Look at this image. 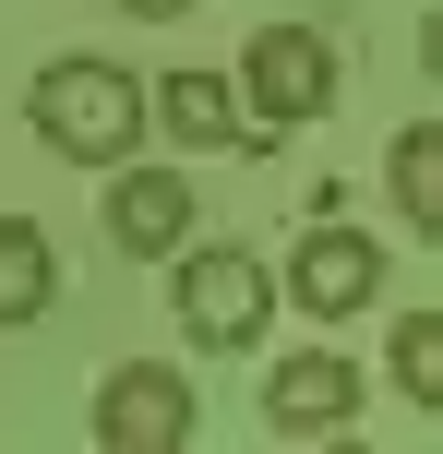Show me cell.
Here are the masks:
<instances>
[{
    "label": "cell",
    "instance_id": "6da1fadb",
    "mask_svg": "<svg viewBox=\"0 0 443 454\" xmlns=\"http://www.w3.org/2000/svg\"><path fill=\"white\" fill-rule=\"evenodd\" d=\"M24 120H36V144L60 168H120V156H144V72L72 48V60H48L24 84Z\"/></svg>",
    "mask_w": 443,
    "mask_h": 454
},
{
    "label": "cell",
    "instance_id": "7a4b0ae2",
    "mask_svg": "<svg viewBox=\"0 0 443 454\" xmlns=\"http://www.w3.org/2000/svg\"><path fill=\"white\" fill-rule=\"evenodd\" d=\"M168 311H180V335L204 347V359H240V347H264V323H276V263L240 239H180L168 251Z\"/></svg>",
    "mask_w": 443,
    "mask_h": 454
},
{
    "label": "cell",
    "instance_id": "3957f363",
    "mask_svg": "<svg viewBox=\"0 0 443 454\" xmlns=\"http://www.w3.org/2000/svg\"><path fill=\"white\" fill-rule=\"evenodd\" d=\"M228 96H240V156H276L288 132H312V120L336 108V48L312 36V24H252Z\"/></svg>",
    "mask_w": 443,
    "mask_h": 454
},
{
    "label": "cell",
    "instance_id": "277c9868",
    "mask_svg": "<svg viewBox=\"0 0 443 454\" xmlns=\"http://www.w3.org/2000/svg\"><path fill=\"white\" fill-rule=\"evenodd\" d=\"M84 431H96V454H192L204 395H192V371H168V359H120V371H96Z\"/></svg>",
    "mask_w": 443,
    "mask_h": 454
},
{
    "label": "cell",
    "instance_id": "5b68a950",
    "mask_svg": "<svg viewBox=\"0 0 443 454\" xmlns=\"http://www.w3.org/2000/svg\"><path fill=\"white\" fill-rule=\"evenodd\" d=\"M360 407H372V383H360V359H336V347L264 371V442H348Z\"/></svg>",
    "mask_w": 443,
    "mask_h": 454
},
{
    "label": "cell",
    "instance_id": "8992f818",
    "mask_svg": "<svg viewBox=\"0 0 443 454\" xmlns=\"http://www.w3.org/2000/svg\"><path fill=\"white\" fill-rule=\"evenodd\" d=\"M372 299H384V239L360 215H324L300 251H288V311L348 323V311H372Z\"/></svg>",
    "mask_w": 443,
    "mask_h": 454
},
{
    "label": "cell",
    "instance_id": "52a82bcc",
    "mask_svg": "<svg viewBox=\"0 0 443 454\" xmlns=\"http://www.w3.org/2000/svg\"><path fill=\"white\" fill-rule=\"evenodd\" d=\"M96 180H108V251L120 263H168V251L192 239V156L180 168H144V156H120V168H96Z\"/></svg>",
    "mask_w": 443,
    "mask_h": 454
},
{
    "label": "cell",
    "instance_id": "ba28073f",
    "mask_svg": "<svg viewBox=\"0 0 443 454\" xmlns=\"http://www.w3.org/2000/svg\"><path fill=\"white\" fill-rule=\"evenodd\" d=\"M144 132L180 144V156H240V96H228V72H204V60L156 72V84H144Z\"/></svg>",
    "mask_w": 443,
    "mask_h": 454
},
{
    "label": "cell",
    "instance_id": "9c48e42d",
    "mask_svg": "<svg viewBox=\"0 0 443 454\" xmlns=\"http://www.w3.org/2000/svg\"><path fill=\"white\" fill-rule=\"evenodd\" d=\"M48 287H60V263H48V227H36V215H0V335L48 323Z\"/></svg>",
    "mask_w": 443,
    "mask_h": 454
},
{
    "label": "cell",
    "instance_id": "30bf717a",
    "mask_svg": "<svg viewBox=\"0 0 443 454\" xmlns=\"http://www.w3.org/2000/svg\"><path fill=\"white\" fill-rule=\"evenodd\" d=\"M396 215L420 239H443V120H407L396 132Z\"/></svg>",
    "mask_w": 443,
    "mask_h": 454
},
{
    "label": "cell",
    "instance_id": "8fae6325",
    "mask_svg": "<svg viewBox=\"0 0 443 454\" xmlns=\"http://www.w3.org/2000/svg\"><path fill=\"white\" fill-rule=\"evenodd\" d=\"M396 395L407 407H443V323L431 311H396Z\"/></svg>",
    "mask_w": 443,
    "mask_h": 454
},
{
    "label": "cell",
    "instance_id": "7c38bea8",
    "mask_svg": "<svg viewBox=\"0 0 443 454\" xmlns=\"http://www.w3.org/2000/svg\"><path fill=\"white\" fill-rule=\"evenodd\" d=\"M132 24H192V0H120Z\"/></svg>",
    "mask_w": 443,
    "mask_h": 454
}]
</instances>
